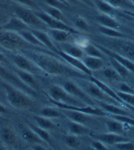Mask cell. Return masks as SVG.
I'll use <instances>...</instances> for the list:
<instances>
[{
    "label": "cell",
    "instance_id": "1",
    "mask_svg": "<svg viewBox=\"0 0 134 150\" xmlns=\"http://www.w3.org/2000/svg\"><path fill=\"white\" fill-rule=\"evenodd\" d=\"M31 58L39 69L43 70L44 72L49 75L60 76L66 75L71 72V69H69V67L62 64L61 61L56 59L53 57L46 55V54L33 53Z\"/></svg>",
    "mask_w": 134,
    "mask_h": 150
},
{
    "label": "cell",
    "instance_id": "2",
    "mask_svg": "<svg viewBox=\"0 0 134 150\" xmlns=\"http://www.w3.org/2000/svg\"><path fill=\"white\" fill-rule=\"evenodd\" d=\"M3 87L8 103L13 108L19 109V110H25L31 106V99L21 90L16 89L8 84L3 85Z\"/></svg>",
    "mask_w": 134,
    "mask_h": 150
},
{
    "label": "cell",
    "instance_id": "3",
    "mask_svg": "<svg viewBox=\"0 0 134 150\" xmlns=\"http://www.w3.org/2000/svg\"><path fill=\"white\" fill-rule=\"evenodd\" d=\"M48 93L50 98L54 101V103H60L71 104L76 106H83L82 104V101H80L79 99L73 96L63 86H52L48 90Z\"/></svg>",
    "mask_w": 134,
    "mask_h": 150
},
{
    "label": "cell",
    "instance_id": "4",
    "mask_svg": "<svg viewBox=\"0 0 134 150\" xmlns=\"http://www.w3.org/2000/svg\"><path fill=\"white\" fill-rule=\"evenodd\" d=\"M15 13L16 16L23 21L29 27H40L41 25H45V23L37 16L35 11H32L29 7L17 6L15 7Z\"/></svg>",
    "mask_w": 134,
    "mask_h": 150
},
{
    "label": "cell",
    "instance_id": "5",
    "mask_svg": "<svg viewBox=\"0 0 134 150\" xmlns=\"http://www.w3.org/2000/svg\"><path fill=\"white\" fill-rule=\"evenodd\" d=\"M25 40L17 33L2 31L0 33V45L6 50H15L23 46Z\"/></svg>",
    "mask_w": 134,
    "mask_h": 150
},
{
    "label": "cell",
    "instance_id": "6",
    "mask_svg": "<svg viewBox=\"0 0 134 150\" xmlns=\"http://www.w3.org/2000/svg\"><path fill=\"white\" fill-rule=\"evenodd\" d=\"M57 107L63 110H72L82 112L88 115L91 116H98V117H105L107 116V112H105L102 109L92 107L90 105L89 106H76V105H71V104H65V103H54Z\"/></svg>",
    "mask_w": 134,
    "mask_h": 150
},
{
    "label": "cell",
    "instance_id": "7",
    "mask_svg": "<svg viewBox=\"0 0 134 150\" xmlns=\"http://www.w3.org/2000/svg\"><path fill=\"white\" fill-rule=\"evenodd\" d=\"M37 16L41 20L45 25H47L49 29H59V30H64L70 33H73V29L71 28L69 25H67L66 23L59 21L57 19L53 18L52 16H50L49 15H47L45 12H37L35 11Z\"/></svg>",
    "mask_w": 134,
    "mask_h": 150
},
{
    "label": "cell",
    "instance_id": "8",
    "mask_svg": "<svg viewBox=\"0 0 134 150\" xmlns=\"http://www.w3.org/2000/svg\"><path fill=\"white\" fill-rule=\"evenodd\" d=\"M63 87L67 92H68L70 94H72L73 96H74L75 98L79 99L80 101H82L84 103H87L89 105L93 104V102L91 101L89 95L86 92H84L83 90L80 89L77 85H75L73 82H72V81H65V82H64Z\"/></svg>",
    "mask_w": 134,
    "mask_h": 150
},
{
    "label": "cell",
    "instance_id": "9",
    "mask_svg": "<svg viewBox=\"0 0 134 150\" xmlns=\"http://www.w3.org/2000/svg\"><path fill=\"white\" fill-rule=\"evenodd\" d=\"M11 59L18 69L24 70V71H28L30 73L34 74L37 69H39L38 66L31 59H29L28 58H26L22 55H20V54H15V55L11 56Z\"/></svg>",
    "mask_w": 134,
    "mask_h": 150
},
{
    "label": "cell",
    "instance_id": "10",
    "mask_svg": "<svg viewBox=\"0 0 134 150\" xmlns=\"http://www.w3.org/2000/svg\"><path fill=\"white\" fill-rule=\"evenodd\" d=\"M86 93L89 95L90 97L95 98L96 100H98L99 102H105V103H116L115 100H114L112 97H110L108 94H106L102 89H100L96 84L90 83L86 86ZM119 104V103H118Z\"/></svg>",
    "mask_w": 134,
    "mask_h": 150
},
{
    "label": "cell",
    "instance_id": "11",
    "mask_svg": "<svg viewBox=\"0 0 134 150\" xmlns=\"http://www.w3.org/2000/svg\"><path fill=\"white\" fill-rule=\"evenodd\" d=\"M57 53L59 54V56L65 61L67 62L69 65H71L73 67H74V69H76L77 70L82 72L88 76H91L92 75V72L88 69V67L84 65V63L82 62V59H77V58H74L73 56H70L69 54L65 53L64 51L63 50H57Z\"/></svg>",
    "mask_w": 134,
    "mask_h": 150
},
{
    "label": "cell",
    "instance_id": "12",
    "mask_svg": "<svg viewBox=\"0 0 134 150\" xmlns=\"http://www.w3.org/2000/svg\"><path fill=\"white\" fill-rule=\"evenodd\" d=\"M92 138L96 140H98L102 143H104L106 146H114L116 143L123 142V141H129L127 138L124 136L115 134V133H105V134H97V135H92Z\"/></svg>",
    "mask_w": 134,
    "mask_h": 150
},
{
    "label": "cell",
    "instance_id": "13",
    "mask_svg": "<svg viewBox=\"0 0 134 150\" xmlns=\"http://www.w3.org/2000/svg\"><path fill=\"white\" fill-rule=\"evenodd\" d=\"M30 27L23 21H22L20 18H18L17 16L16 17L13 16V17L9 18V20L6 23L0 26V29L2 31L13 32V33H19L22 30H27Z\"/></svg>",
    "mask_w": 134,
    "mask_h": 150
},
{
    "label": "cell",
    "instance_id": "14",
    "mask_svg": "<svg viewBox=\"0 0 134 150\" xmlns=\"http://www.w3.org/2000/svg\"><path fill=\"white\" fill-rule=\"evenodd\" d=\"M98 48L103 51V53H105V55H107V57H111V58L114 59L115 60L120 62L122 65H124L130 72L134 74V63L131 60L128 59L127 58H125V57H124L122 55H120V54H118L116 52L111 51L109 50H106L105 48H104L102 46H99Z\"/></svg>",
    "mask_w": 134,
    "mask_h": 150
},
{
    "label": "cell",
    "instance_id": "15",
    "mask_svg": "<svg viewBox=\"0 0 134 150\" xmlns=\"http://www.w3.org/2000/svg\"><path fill=\"white\" fill-rule=\"evenodd\" d=\"M95 19L99 25L108 27V28L119 30L120 26H121L119 22L114 17H113L112 16H109V15H105V13H99V15H98L96 16Z\"/></svg>",
    "mask_w": 134,
    "mask_h": 150
},
{
    "label": "cell",
    "instance_id": "16",
    "mask_svg": "<svg viewBox=\"0 0 134 150\" xmlns=\"http://www.w3.org/2000/svg\"><path fill=\"white\" fill-rule=\"evenodd\" d=\"M82 60L84 63V65L91 72L102 69L105 66V61L101 58H97V57H92V56L86 55L82 59Z\"/></svg>",
    "mask_w": 134,
    "mask_h": 150
},
{
    "label": "cell",
    "instance_id": "17",
    "mask_svg": "<svg viewBox=\"0 0 134 150\" xmlns=\"http://www.w3.org/2000/svg\"><path fill=\"white\" fill-rule=\"evenodd\" d=\"M89 80H90V82H92V83L96 84V85H97L100 89H102L106 94H108L110 97H112L114 100H115L119 104H124V103L123 102V100L118 96L117 93L114 92V91L112 88H110L108 86H106L105 84H104L103 82H101L100 80H98V79H97V78H95V77H93L92 75L89 76Z\"/></svg>",
    "mask_w": 134,
    "mask_h": 150
},
{
    "label": "cell",
    "instance_id": "18",
    "mask_svg": "<svg viewBox=\"0 0 134 150\" xmlns=\"http://www.w3.org/2000/svg\"><path fill=\"white\" fill-rule=\"evenodd\" d=\"M31 32L33 33V34L38 38V40L45 47L57 52V48H56L55 44L53 43V40H52L51 37L49 36V34H47V33H45V32H43L41 30H38V29H32Z\"/></svg>",
    "mask_w": 134,
    "mask_h": 150
},
{
    "label": "cell",
    "instance_id": "19",
    "mask_svg": "<svg viewBox=\"0 0 134 150\" xmlns=\"http://www.w3.org/2000/svg\"><path fill=\"white\" fill-rule=\"evenodd\" d=\"M16 74H17L18 77L21 79V81L22 82V83L25 84V86L27 87L31 88L33 90H36L38 88L37 82H36L32 73L19 69V70H16Z\"/></svg>",
    "mask_w": 134,
    "mask_h": 150
},
{
    "label": "cell",
    "instance_id": "20",
    "mask_svg": "<svg viewBox=\"0 0 134 150\" xmlns=\"http://www.w3.org/2000/svg\"><path fill=\"white\" fill-rule=\"evenodd\" d=\"M99 105L101 106V109L104 110L105 112L109 113L111 115H128L130 116V113L124 109L118 107L117 105H114L110 103H105V102H98Z\"/></svg>",
    "mask_w": 134,
    "mask_h": 150
},
{
    "label": "cell",
    "instance_id": "21",
    "mask_svg": "<svg viewBox=\"0 0 134 150\" xmlns=\"http://www.w3.org/2000/svg\"><path fill=\"white\" fill-rule=\"evenodd\" d=\"M0 139L7 146L13 145L16 141L15 132L8 127H3L0 129Z\"/></svg>",
    "mask_w": 134,
    "mask_h": 150
},
{
    "label": "cell",
    "instance_id": "22",
    "mask_svg": "<svg viewBox=\"0 0 134 150\" xmlns=\"http://www.w3.org/2000/svg\"><path fill=\"white\" fill-rule=\"evenodd\" d=\"M94 6H95L102 13L109 16H114L118 12V9L114 8L109 3H107L105 0H94Z\"/></svg>",
    "mask_w": 134,
    "mask_h": 150
},
{
    "label": "cell",
    "instance_id": "23",
    "mask_svg": "<svg viewBox=\"0 0 134 150\" xmlns=\"http://www.w3.org/2000/svg\"><path fill=\"white\" fill-rule=\"evenodd\" d=\"M64 113L70 119V120L78 122V123H80V124H84V125L86 122H88L89 120V116H90V115H88V114H85L82 112L72 111V110H64Z\"/></svg>",
    "mask_w": 134,
    "mask_h": 150
},
{
    "label": "cell",
    "instance_id": "24",
    "mask_svg": "<svg viewBox=\"0 0 134 150\" xmlns=\"http://www.w3.org/2000/svg\"><path fill=\"white\" fill-rule=\"evenodd\" d=\"M105 126L108 129L109 132L111 133H115V134H120V135H124V123L121 122L117 120H112L108 119L105 121Z\"/></svg>",
    "mask_w": 134,
    "mask_h": 150
},
{
    "label": "cell",
    "instance_id": "25",
    "mask_svg": "<svg viewBox=\"0 0 134 150\" xmlns=\"http://www.w3.org/2000/svg\"><path fill=\"white\" fill-rule=\"evenodd\" d=\"M107 3H109L114 8L118 10L125 11H131L134 12V5L131 0H105Z\"/></svg>",
    "mask_w": 134,
    "mask_h": 150
},
{
    "label": "cell",
    "instance_id": "26",
    "mask_svg": "<svg viewBox=\"0 0 134 150\" xmlns=\"http://www.w3.org/2000/svg\"><path fill=\"white\" fill-rule=\"evenodd\" d=\"M70 32L59 29H49L48 34L52 40H56L57 42H65L70 36Z\"/></svg>",
    "mask_w": 134,
    "mask_h": 150
},
{
    "label": "cell",
    "instance_id": "27",
    "mask_svg": "<svg viewBox=\"0 0 134 150\" xmlns=\"http://www.w3.org/2000/svg\"><path fill=\"white\" fill-rule=\"evenodd\" d=\"M68 129L71 134L76 135V136H82L87 135L90 132L89 129H88L84 124H80L75 121H70L68 124Z\"/></svg>",
    "mask_w": 134,
    "mask_h": 150
},
{
    "label": "cell",
    "instance_id": "28",
    "mask_svg": "<svg viewBox=\"0 0 134 150\" xmlns=\"http://www.w3.org/2000/svg\"><path fill=\"white\" fill-rule=\"evenodd\" d=\"M17 33L25 40L26 43H29V44H31V45H35V46H38V47H43L44 46L38 40V38L33 34L31 30V31L29 29L22 30V31H21V32H19Z\"/></svg>",
    "mask_w": 134,
    "mask_h": 150
},
{
    "label": "cell",
    "instance_id": "29",
    "mask_svg": "<svg viewBox=\"0 0 134 150\" xmlns=\"http://www.w3.org/2000/svg\"><path fill=\"white\" fill-rule=\"evenodd\" d=\"M22 137L25 141H27L28 143H31L32 145L33 144H41V142L43 141L30 127L26 128L25 129L22 130Z\"/></svg>",
    "mask_w": 134,
    "mask_h": 150
},
{
    "label": "cell",
    "instance_id": "30",
    "mask_svg": "<svg viewBox=\"0 0 134 150\" xmlns=\"http://www.w3.org/2000/svg\"><path fill=\"white\" fill-rule=\"evenodd\" d=\"M63 51H64L67 54H69L70 56H73V57L77 58V59H82L85 56L84 50L82 48H80L78 46H75V45L65 44L64 46Z\"/></svg>",
    "mask_w": 134,
    "mask_h": 150
},
{
    "label": "cell",
    "instance_id": "31",
    "mask_svg": "<svg viewBox=\"0 0 134 150\" xmlns=\"http://www.w3.org/2000/svg\"><path fill=\"white\" fill-rule=\"evenodd\" d=\"M108 58H109V61L112 65V67L114 69H115V71L119 74V76L121 77H127L129 76L130 71L124 65H122L120 62H118L117 60H115L114 59H113L111 57H108Z\"/></svg>",
    "mask_w": 134,
    "mask_h": 150
},
{
    "label": "cell",
    "instance_id": "32",
    "mask_svg": "<svg viewBox=\"0 0 134 150\" xmlns=\"http://www.w3.org/2000/svg\"><path fill=\"white\" fill-rule=\"evenodd\" d=\"M98 29V31L102 34L106 35V36H109V37H112V38H125L126 37L123 33L119 32L116 29L108 28V27L102 26V25H99Z\"/></svg>",
    "mask_w": 134,
    "mask_h": 150
},
{
    "label": "cell",
    "instance_id": "33",
    "mask_svg": "<svg viewBox=\"0 0 134 150\" xmlns=\"http://www.w3.org/2000/svg\"><path fill=\"white\" fill-rule=\"evenodd\" d=\"M44 12L47 13V15H49L50 16H52L53 18L57 19L59 21H62V22H64L65 23V17L64 16L61 9H59L57 7H54V6H47H47L44 9Z\"/></svg>",
    "mask_w": 134,
    "mask_h": 150
},
{
    "label": "cell",
    "instance_id": "34",
    "mask_svg": "<svg viewBox=\"0 0 134 150\" xmlns=\"http://www.w3.org/2000/svg\"><path fill=\"white\" fill-rule=\"evenodd\" d=\"M34 120L36 121V123L38 124V126L44 129L48 130V129H52L56 127L55 124H54L48 118H45L43 116L39 115V116H35Z\"/></svg>",
    "mask_w": 134,
    "mask_h": 150
},
{
    "label": "cell",
    "instance_id": "35",
    "mask_svg": "<svg viewBox=\"0 0 134 150\" xmlns=\"http://www.w3.org/2000/svg\"><path fill=\"white\" fill-rule=\"evenodd\" d=\"M84 52L86 55L88 56H92V57H97V58H101L104 59V54L103 51L97 48L96 46H94L92 44H87L84 49H83Z\"/></svg>",
    "mask_w": 134,
    "mask_h": 150
},
{
    "label": "cell",
    "instance_id": "36",
    "mask_svg": "<svg viewBox=\"0 0 134 150\" xmlns=\"http://www.w3.org/2000/svg\"><path fill=\"white\" fill-rule=\"evenodd\" d=\"M29 127L38 136V137L41 139L43 141H46V142H50L51 141V138H50V135L49 133L47 132V129H44L40 127H36L34 125H29Z\"/></svg>",
    "mask_w": 134,
    "mask_h": 150
},
{
    "label": "cell",
    "instance_id": "37",
    "mask_svg": "<svg viewBox=\"0 0 134 150\" xmlns=\"http://www.w3.org/2000/svg\"><path fill=\"white\" fill-rule=\"evenodd\" d=\"M64 140V143L71 148H78L80 145V141L78 138V136L71 134V133L70 135L65 136Z\"/></svg>",
    "mask_w": 134,
    "mask_h": 150
},
{
    "label": "cell",
    "instance_id": "38",
    "mask_svg": "<svg viewBox=\"0 0 134 150\" xmlns=\"http://www.w3.org/2000/svg\"><path fill=\"white\" fill-rule=\"evenodd\" d=\"M39 115L43 116L45 118L53 119V118H58L61 116V113L59 111L56 110L53 108H43L41 111L39 112Z\"/></svg>",
    "mask_w": 134,
    "mask_h": 150
},
{
    "label": "cell",
    "instance_id": "39",
    "mask_svg": "<svg viewBox=\"0 0 134 150\" xmlns=\"http://www.w3.org/2000/svg\"><path fill=\"white\" fill-rule=\"evenodd\" d=\"M74 25H75L76 28H78L80 31H83V32H89L90 29V27H89V23L86 22V20L82 17H80V16L75 18Z\"/></svg>",
    "mask_w": 134,
    "mask_h": 150
},
{
    "label": "cell",
    "instance_id": "40",
    "mask_svg": "<svg viewBox=\"0 0 134 150\" xmlns=\"http://www.w3.org/2000/svg\"><path fill=\"white\" fill-rule=\"evenodd\" d=\"M102 74L105 78L112 79V80H119L121 77L119 74L115 71V69H113V67H106V69H103Z\"/></svg>",
    "mask_w": 134,
    "mask_h": 150
},
{
    "label": "cell",
    "instance_id": "41",
    "mask_svg": "<svg viewBox=\"0 0 134 150\" xmlns=\"http://www.w3.org/2000/svg\"><path fill=\"white\" fill-rule=\"evenodd\" d=\"M114 147L118 150H133L134 149V143L129 141H123L119 142L114 145Z\"/></svg>",
    "mask_w": 134,
    "mask_h": 150
},
{
    "label": "cell",
    "instance_id": "42",
    "mask_svg": "<svg viewBox=\"0 0 134 150\" xmlns=\"http://www.w3.org/2000/svg\"><path fill=\"white\" fill-rule=\"evenodd\" d=\"M111 118L123 122V123H126V124L134 126V119L131 118L128 115H111Z\"/></svg>",
    "mask_w": 134,
    "mask_h": 150
},
{
    "label": "cell",
    "instance_id": "43",
    "mask_svg": "<svg viewBox=\"0 0 134 150\" xmlns=\"http://www.w3.org/2000/svg\"><path fill=\"white\" fill-rule=\"evenodd\" d=\"M44 1L47 6L57 7L59 9H62V8L65 7V4H66L64 1H61V0H44Z\"/></svg>",
    "mask_w": 134,
    "mask_h": 150
},
{
    "label": "cell",
    "instance_id": "44",
    "mask_svg": "<svg viewBox=\"0 0 134 150\" xmlns=\"http://www.w3.org/2000/svg\"><path fill=\"white\" fill-rule=\"evenodd\" d=\"M13 2H15L17 4H20L21 6L29 7V8H32L35 7V4L32 0H13Z\"/></svg>",
    "mask_w": 134,
    "mask_h": 150
},
{
    "label": "cell",
    "instance_id": "45",
    "mask_svg": "<svg viewBox=\"0 0 134 150\" xmlns=\"http://www.w3.org/2000/svg\"><path fill=\"white\" fill-rule=\"evenodd\" d=\"M119 92L134 94V90L131 86H129L128 85H126L124 83H122V84L120 85V86H119Z\"/></svg>",
    "mask_w": 134,
    "mask_h": 150
},
{
    "label": "cell",
    "instance_id": "46",
    "mask_svg": "<svg viewBox=\"0 0 134 150\" xmlns=\"http://www.w3.org/2000/svg\"><path fill=\"white\" fill-rule=\"evenodd\" d=\"M91 146L94 149H96V150H106V149H108V148H107V146H106V145H105L104 143H102V142H100L98 140H96V141L92 142Z\"/></svg>",
    "mask_w": 134,
    "mask_h": 150
},
{
    "label": "cell",
    "instance_id": "47",
    "mask_svg": "<svg viewBox=\"0 0 134 150\" xmlns=\"http://www.w3.org/2000/svg\"><path fill=\"white\" fill-rule=\"evenodd\" d=\"M32 149H34V150H45L47 148L44 146H42L41 144H33Z\"/></svg>",
    "mask_w": 134,
    "mask_h": 150
},
{
    "label": "cell",
    "instance_id": "48",
    "mask_svg": "<svg viewBox=\"0 0 134 150\" xmlns=\"http://www.w3.org/2000/svg\"><path fill=\"white\" fill-rule=\"evenodd\" d=\"M7 113H8L7 109L4 105L0 103V114H7Z\"/></svg>",
    "mask_w": 134,
    "mask_h": 150
},
{
    "label": "cell",
    "instance_id": "49",
    "mask_svg": "<svg viewBox=\"0 0 134 150\" xmlns=\"http://www.w3.org/2000/svg\"><path fill=\"white\" fill-rule=\"evenodd\" d=\"M77 1H79V2H80V3H83V4H86V5H88V6H92L90 0H77Z\"/></svg>",
    "mask_w": 134,
    "mask_h": 150
},
{
    "label": "cell",
    "instance_id": "50",
    "mask_svg": "<svg viewBox=\"0 0 134 150\" xmlns=\"http://www.w3.org/2000/svg\"><path fill=\"white\" fill-rule=\"evenodd\" d=\"M65 3H71V4H75V3H80L77 0H63Z\"/></svg>",
    "mask_w": 134,
    "mask_h": 150
},
{
    "label": "cell",
    "instance_id": "51",
    "mask_svg": "<svg viewBox=\"0 0 134 150\" xmlns=\"http://www.w3.org/2000/svg\"><path fill=\"white\" fill-rule=\"evenodd\" d=\"M125 13H127L128 16H131V17L134 18V12H131V11H125Z\"/></svg>",
    "mask_w": 134,
    "mask_h": 150
},
{
    "label": "cell",
    "instance_id": "52",
    "mask_svg": "<svg viewBox=\"0 0 134 150\" xmlns=\"http://www.w3.org/2000/svg\"><path fill=\"white\" fill-rule=\"evenodd\" d=\"M5 56L3 55V53H1V52H0V63H1V62H4L5 61Z\"/></svg>",
    "mask_w": 134,
    "mask_h": 150
},
{
    "label": "cell",
    "instance_id": "53",
    "mask_svg": "<svg viewBox=\"0 0 134 150\" xmlns=\"http://www.w3.org/2000/svg\"><path fill=\"white\" fill-rule=\"evenodd\" d=\"M3 72H4L3 69H1V67H0V75H2V74H3Z\"/></svg>",
    "mask_w": 134,
    "mask_h": 150
},
{
    "label": "cell",
    "instance_id": "54",
    "mask_svg": "<svg viewBox=\"0 0 134 150\" xmlns=\"http://www.w3.org/2000/svg\"><path fill=\"white\" fill-rule=\"evenodd\" d=\"M131 2H132V4L134 5V0H131Z\"/></svg>",
    "mask_w": 134,
    "mask_h": 150
},
{
    "label": "cell",
    "instance_id": "55",
    "mask_svg": "<svg viewBox=\"0 0 134 150\" xmlns=\"http://www.w3.org/2000/svg\"><path fill=\"white\" fill-rule=\"evenodd\" d=\"M133 28H134V24H133Z\"/></svg>",
    "mask_w": 134,
    "mask_h": 150
},
{
    "label": "cell",
    "instance_id": "56",
    "mask_svg": "<svg viewBox=\"0 0 134 150\" xmlns=\"http://www.w3.org/2000/svg\"><path fill=\"white\" fill-rule=\"evenodd\" d=\"M61 1H63V0H61ZM64 3H65V2H64Z\"/></svg>",
    "mask_w": 134,
    "mask_h": 150
}]
</instances>
